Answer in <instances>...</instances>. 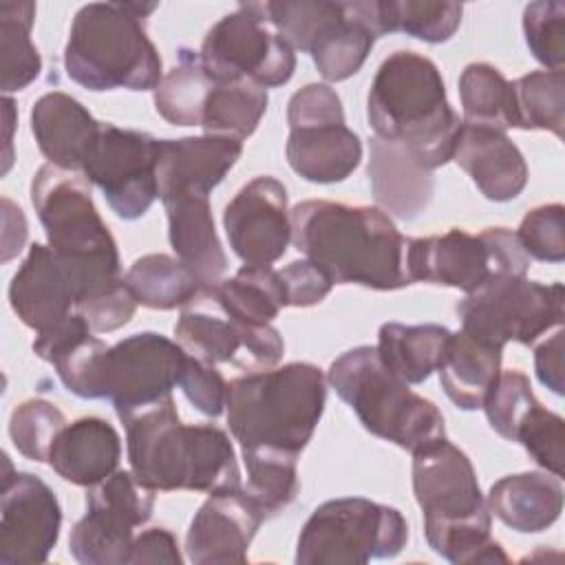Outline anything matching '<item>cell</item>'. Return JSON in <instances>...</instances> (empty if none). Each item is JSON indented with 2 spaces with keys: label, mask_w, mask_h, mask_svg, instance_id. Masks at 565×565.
Masks as SVG:
<instances>
[{
  "label": "cell",
  "mask_w": 565,
  "mask_h": 565,
  "mask_svg": "<svg viewBox=\"0 0 565 565\" xmlns=\"http://www.w3.org/2000/svg\"><path fill=\"white\" fill-rule=\"evenodd\" d=\"M452 331L441 324L384 322L377 333V355L382 364L406 384H422L439 371Z\"/></svg>",
  "instance_id": "30"
},
{
  "label": "cell",
  "mask_w": 565,
  "mask_h": 565,
  "mask_svg": "<svg viewBox=\"0 0 565 565\" xmlns=\"http://www.w3.org/2000/svg\"><path fill=\"white\" fill-rule=\"evenodd\" d=\"M369 181L382 212L402 221L417 218L435 192L433 172L406 146L380 137L369 143Z\"/></svg>",
  "instance_id": "25"
},
{
  "label": "cell",
  "mask_w": 565,
  "mask_h": 565,
  "mask_svg": "<svg viewBox=\"0 0 565 565\" xmlns=\"http://www.w3.org/2000/svg\"><path fill=\"white\" fill-rule=\"evenodd\" d=\"M452 159L494 203L516 199L527 183L525 157L503 130L463 124Z\"/></svg>",
  "instance_id": "24"
},
{
  "label": "cell",
  "mask_w": 565,
  "mask_h": 565,
  "mask_svg": "<svg viewBox=\"0 0 565 565\" xmlns=\"http://www.w3.org/2000/svg\"><path fill=\"white\" fill-rule=\"evenodd\" d=\"M212 86L214 79L203 68L199 51L179 49V62L154 88V108L168 124L201 126Z\"/></svg>",
  "instance_id": "35"
},
{
  "label": "cell",
  "mask_w": 565,
  "mask_h": 565,
  "mask_svg": "<svg viewBox=\"0 0 565 565\" xmlns=\"http://www.w3.org/2000/svg\"><path fill=\"white\" fill-rule=\"evenodd\" d=\"M157 4L90 2L71 24L64 46L68 79L88 90H150L161 82V57L146 33Z\"/></svg>",
  "instance_id": "7"
},
{
  "label": "cell",
  "mask_w": 565,
  "mask_h": 565,
  "mask_svg": "<svg viewBox=\"0 0 565 565\" xmlns=\"http://www.w3.org/2000/svg\"><path fill=\"white\" fill-rule=\"evenodd\" d=\"M523 33L530 53L550 71L565 64V4L558 0L530 2L523 11Z\"/></svg>",
  "instance_id": "43"
},
{
  "label": "cell",
  "mask_w": 565,
  "mask_h": 565,
  "mask_svg": "<svg viewBox=\"0 0 565 565\" xmlns=\"http://www.w3.org/2000/svg\"><path fill=\"white\" fill-rule=\"evenodd\" d=\"M31 203L49 247L77 289V305L124 282L117 243L102 221L93 203L90 183L82 172L44 163L33 174Z\"/></svg>",
  "instance_id": "6"
},
{
  "label": "cell",
  "mask_w": 565,
  "mask_h": 565,
  "mask_svg": "<svg viewBox=\"0 0 565 565\" xmlns=\"http://www.w3.org/2000/svg\"><path fill=\"white\" fill-rule=\"evenodd\" d=\"M366 117L375 137L406 146L430 172L452 159L463 126L437 64L413 51H395L380 64Z\"/></svg>",
  "instance_id": "4"
},
{
  "label": "cell",
  "mask_w": 565,
  "mask_h": 565,
  "mask_svg": "<svg viewBox=\"0 0 565 565\" xmlns=\"http://www.w3.org/2000/svg\"><path fill=\"white\" fill-rule=\"evenodd\" d=\"M512 441H519L541 468L558 479L563 477L565 422L561 415L547 411L539 399H534L516 422Z\"/></svg>",
  "instance_id": "41"
},
{
  "label": "cell",
  "mask_w": 565,
  "mask_h": 565,
  "mask_svg": "<svg viewBox=\"0 0 565 565\" xmlns=\"http://www.w3.org/2000/svg\"><path fill=\"white\" fill-rule=\"evenodd\" d=\"M289 218L296 249L333 282L377 291L411 285L404 267L408 241L380 207L309 199Z\"/></svg>",
  "instance_id": "1"
},
{
  "label": "cell",
  "mask_w": 565,
  "mask_h": 565,
  "mask_svg": "<svg viewBox=\"0 0 565 565\" xmlns=\"http://www.w3.org/2000/svg\"><path fill=\"white\" fill-rule=\"evenodd\" d=\"M519 243L525 254L543 263L565 260V207L561 203L530 210L519 225Z\"/></svg>",
  "instance_id": "45"
},
{
  "label": "cell",
  "mask_w": 565,
  "mask_h": 565,
  "mask_svg": "<svg viewBox=\"0 0 565 565\" xmlns=\"http://www.w3.org/2000/svg\"><path fill=\"white\" fill-rule=\"evenodd\" d=\"M247 468L245 494L263 510L265 516L282 512L300 492L298 457L278 450H243Z\"/></svg>",
  "instance_id": "40"
},
{
  "label": "cell",
  "mask_w": 565,
  "mask_h": 565,
  "mask_svg": "<svg viewBox=\"0 0 565 565\" xmlns=\"http://www.w3.org/2000/svg\"><path fill=\"white\" fill-rule=\"evenodd\" d=\"M413 492L435 554L455 565L508 563L490 536L492 514L472 461L446 437L413 452Z\"/></svg>",
  "instance_id": "3"
},
{
  "label": "cell",
  "mask_w": 565,
  "mask_h": 565,
  "mask_svg": "<svg viewBox=\"0 0 565 565\" xmlns=\"http://www.w3.org/2000/svg\"><path fill=\"white\" fill-rule=\"evenodd\" d=\"M174 335L192 358L207 364H234L245 371L271 369L285 351L278 329L234 318L207 287L181 307Z\"/></svg>",
  "instance_id": "16"
},
{
  "label": "cell",
  "mask_w": 565,
  "mask_h": 565,
  "mask_svg": "<svg viewBox=\"0 0 565 565\" xmlns=\"http://www.w3.org/2000/svg\"><path fill=\"white\" fill-rule=\"evenodd\" d=\"M190 404L207 417H218L225 411L227 382L214 364L201 362L188 353V362L179 382Z\"/></svg>",
  "instance_id": "46"
},
{
  "label": "cell",
  "mask_w": 565,
  "mask_h": 565,
  "mask_svg": "<svg viewBox=\"0 0 565 565\" xmlns=\"http://www.w3.org/2000/svg\"><path fill=\"white\" fill-rule=\"evenodd\" d=\"M207 289L227 313L247 324H269L287 307L280 274L271 265H243L234 278Z\"/></svg>",
  "instance_id": "33"
},
{
  "label": "cell",
  "mask_w": 565,
  "mask_h": 565,
  "mask_svg": "<svg viewBox=\"0 0 565 565\" xmlns=\"http://www.w3.org/2000/svg\"><path fill=\"white\" fill-rule=\"evenodd\" d=\"M503 349L483 344L463 331L450 335L439 382L448 399L461 411H477L501 373Z\"/></svg>",
  "instance_id": "31"
},
{
  "label": "cell",
  "mask_w": 565,
  "mask_h": 565,
  "mask_svg": "<svg viewBox=\"0 0 565 565\" xmlns=\"http://www.w3.org/2000/svg\"><path fill=\"white\" fill-rule=\"evenodd\" d=\"M157 143L148 132L104 124L93 141L82 174L95 183L108 207L124 221L143 216L159 196Z\"/></svg>",
  "instance_id": "17"
},
{
  "label": "cell",
  "mask_w": 565,
  "mask_h": 565,
  "mask_svg": "<svg viewBox=\"0 0 565 565\" xmlns=\"http://www.w3.org/2000/svg\"><path fill=\"white\" fill-rule=\"evenodd\" d=\"M565 289L525 276H494L457 302L461 331L503 349L508 342L534 344L543 333L563 324Z\"/></svg>",
  "instance_id": "12"
},
{
  "label": "cell",
  "mask_w": 565,
  "mask_h": 565,
  "mask_svg": "<svg viewBox=\"0 0 565 565\" xmlns=\"http://www.w3.org/2000/svg\"><path fill=\"white\" fill-rule=\"evenodd\" d=\"M285 289L287 307H311L324 300L333 287V280L311 260H294L278 271Z\"/></svg>",
  "instance_id": "48"
},
{
  "label": "cell",
  "mask_w": 565,
  "mask_h": 565,
  "mask_svg": "<svg viewBox=\"0 0 565 565\" xmlns=\"http://www.w3.org/2000/svg\"><path fill=\"white\" fill-rule=\"evenodd\" d=\"M135 309L137 300L124 280L115 289L79 302L75 311L88 322L93 333H108L128 324L135 316Z\"/></svg>",
  "instance_id": "47"
},
{
  "label": "cell",
  "mask_w": 565,
  "mask_h": 565,
  "mask_svg": "<svg viewBox=\"0 0 565 565\" xmlns=\"http://www.w3.org/2000/svg\"><path fill=\"white\" fill-rule=\"evenodd\" d=\"M265 11L294 51L311 55L327 82L355 75L380 35L377 0H280Z\"/></svg>",
  "instance_id": "9"
},
{
  "label": "cell",
  "mask_w": 565,
  "mask_h": 565,
  "mask_svg": "<svg viewBox=\"0 0 565 565\" xmlns=\"http://www.w3.org/2000/svg\"><path fill=\"white\" fill-rule=\"evenodd\" d=\"M534 369L539 382L554 395H563V329L558 327L547 340L534 349Z\"/></svg>",
  "instance_id": "50"
},
{
  "label": "cell",
  "mask_w": 565,
  "mask_h": 565,
  "mask_svg": "<svg viewBox=\"0 0 565 565\" xmlns=\"http://www.w3.org/2000/svg\"><path fill=\"white\" fill-rule=\"evenodd\" d=\"M154 490L132 470H115L86 492V514L73 525L68 552L82 565H126L135 527L148 523Z\"/></svg>",
  "instance_id": "15"
},
{
  "label": "cell",
  "mask_w": 565,
  "mask_h": 565,
  "mask_svg": "<svg viewBox=\"0 0 565 565\" xmlns=\"http://www.w3.org/2000/svg\"><path fill=\"white\" fill-rule=\"evenodd\" d=\"M185 362L188 353L179 342L157 331L132 333L106 351L102 399H108L119 417L157 404L179 386Z\"/></svg>",
  "instance_id": "18"
},
{
  "label": "cell",
  "mask_w": 565,
  "mask_h": 565,
  "mask_svg": "<svg viewBox=\"0 0 565 565\" xmlns=\"http://www.w3.org/2000/svg\"><path fill=\"white\" fill-rule=\"evenodd\" d=\"M201 64L214 82L282 86L296 71V53L278 33L265 2H243L203 38Z\"/></svg>",
  "instance_id": "13"
},
{
  "label": "cell",
  "mask_w": 565,
  "mask_h": 565,
  "mask_svg": "<svg viewBox=\"0 0 565 565\" xmlns=\"http://www.w3.org/2000/svg\"><path fill=\"white\" fill-rule=\"evenodd\" d=\"M327 402V380L316 364L289 362L249 371L227 384V424L241 450L300 455Z\"/></svg>",
  "instance_id": "5"
},
{
  "label": "cell",
  "mask_w": 565,
  "mask_h": 565,
  "mask_svg": "<svg viewBox=\"0 0 565 565\" xmlns=\"http://www.w3.org/2000/svg\"><path fill=\"white\" fill-rule=\"evenodd\" d=\"M463 124L494 130L514 128L512 82L488 62H472L459 75Z\"/></svg>",
  "instance_id": "36"
},
{
  "label": "cell",
  "mask_w": 565,
  "mask_h": 565,
  "mask_svg": "<svg viewBox=\"0 0 565 565\" xmlns=\"http://www.w3.org/2000/svg\"><path fill=\"white\" fill-rule=\"evenodd\" d=\"M267 110V88L241 79V82H214L201 128L205 135L230 137L245 141L258 128Z\"/></svg>",
  "instance_id": "34"
},
{
  "label": "cell",
  "mask_w": 565,
  "mask_h": 565,
  "mask_svg": "<svg viewBox=\"0 0 565 565\" xmlns=\"http://www.w3.org/2000/svg\"><path fill=\"white\" fill-rule=\"evenodd\" d=\"M2 477L0 497V563L38 565L60 539L62 508L55 492L31 472H13L11 463Z\"/></svg>",
  "instance_id": "19"
},
{
  "label": "cell",
  "mask_w": 565,
  "mask_h": 565,
  "mask_svg": "<svg viewBox=\"0 0 565 565\" xmlns=\"http://www.w3.org/2000/svg\"><path fill=\"white\" fill-rule=\"evenodd\" d=\"M532 384L525 373L510 369L501 371L494 384L490 386L486 399H483V411L488 417L490 428L501 435L503 439L512 441V433L525 408L534 402Z\"/></svg>",
  "instance_id": "44"
},
{
  "label": "cell",
  "mask_w": 565,
  "mask_h": 565,
  "mask_svg": "<svg viewBox=\"0 0 565 565\" xmlns=\"http://www.w3.org/2000/svg\"><path fill=\"white\" fill-rule=\"evenodd\" d=\"M66 426L64 413L46 399H26L13 408L9 435L20 455L31 461H49L51 448L60 430Z\"/></svg>",
  "instance_id": "42"
},
{
  "label": "cell",
  "mask_w": 565,
  "mask_h": 565,
  "mask_svg": "<svg viewBox=\"0 0 565 565\" xmlns=\"http://www.w3.org/2000/svg\"><path fill=\"white\" fill-rule=\"evenodd\" d=\"M223 227L230 247L245 265H274L291 241L285 185L274 177L245 183L225 205Z\"/></svg>",
  "instance_id": "20"
},
{
  "label": "cell",
  "mask_w": 565,
  "mask_h": 565,
  "mask_svg": "<svg viewBox=\"0 0 565 565\" xmlns=\"http://www.w3.org/2000/svg\"><path fill=\"white\" fill-rule=\"evenodd\" d=\"M287 161L311 183H340L360 166L362 141L344 124L338 93L329 84H307L287 104Z\"/></svg>",
  "instance_id": "14"
},
{
  "label": "cell",
  "mask_w": 565,
  "mask_h": 565,
  "mask_svg": "<svg viewBox=\"0 0 565 565\" xmlns=\"http://www.w3.org/2000/svg\"><path fill=\"white\" fill-rule=\"evenodd\" d=\"M97 121L75 97L53 90L42 95L31 108V130L40 152L51 166L82 172V163L97 139Z\"/></svg>",
  "instance_id": "26"
},
{
  "label": "cell",
  "mask_w": 565,
  "mask_h": 565,
  "mask_svg": "<svg viewBox=\"0 0 565 565\" xmlns=\"http://www.w3.org/2000/svg\"><path fill=\"white\" fill-rule=\"evenodd\" d=\"M124 280L137 305L159 311L183 307L205 289L179 258L168 254H146L137 258Z\"/></svg>",
  "instance_id": "32"
},
{
  "label": "cell",
  "mask_w": 565,
  "mask_h": 565,
  "mask_svg": "<svg viewBox=\"0 0 565 565\" xmlns=\"http://www.w3.org/2000/svg\"><path fill=\"white\" fill-rule=\"evenodd\" d=\"M35 18L33 2L0 4V57H2V90L13 93L26 88L40 77L42 57L31 42Z\"/></svg>",
  "instance_id": "38"
},
{
  "label": "cell",
  "mask_w": 565,
  "mask_h": 565,
  "mask_svg": "<svg viewBox=\"0 0 565 565\" xmlns=\"http://www.w3.org/2000/svg\"><path fill=\"white\" fill-rule=\"evenodd\" d=\"M267 516L245 490L210 494L196 510L185 552L194 565L245 563L249 545Z\"/></svg>",
  "instance_id": "21"
},
{
  "label": "cell",
  "mask_w": 565,
  "mask_h": 565,
  "mask_svg": "<svg viewBox=\"0 0 565 565\" xmlns=\"http://www.w3.org/2000/svg\"><path fill=\"white\" fill-rule=\"evenodd\" d=\"M181 561L183 558H181L174 534L166 527H152L132 539L126 565H141V563L181 565Z\"/></svg>",
  "instance_id": "49"
},
{
  "label": "cell",
  "mask_w": 565,
  "mask_h": 565,
  "mask_svg": "<svg viewBox=\"0 0 565 565\" xmlns=\"http://www.w3.org/2000/svg\"><path fill=\"white\" fill-rule=\"evenodd\" d=\"M408 541V523L399 510L342 497L320 503L300 530L298 565H364L397 556Z\"/></svg>",
  "instance_id": "10"
},
{
  "label": "cell",
  "mask_w": 565,
  "mask_h": 565,
  "mask_svg": "<svg viewBox=\"0 0 565 565\" xmlns=\"http://www.w3.org/2000/svg\"><path fill=\"white\" fill-rule=\"evenodd\" d=\"M243 152V141L230 137H181L157 143L159 199L207 194L225 179Z\"/></svg>",
  "instance_id": "23"
},
{
  "label": "cell",
  "mask_w": 565,
  "mask_h": 565,
  "mask_svg": "<svg viewBox=\"0 0 565 565\" xmlns=\"http://www.w3.org/2000/svg\"><path fill=\"white\" fill-rule=\"evenodd\" d=\"M461 13L459 2L377 0V29L380 35L406 33L428 44H441L459 29Z\"/></svg>",
  "instance_id": "37"
},
{
  "label": "cell",
  "mask_w": 565,
  "mask_h": 565,
  "mask_svg": "<svg viewBox=\"0 0 565 565\" xmlns=\"http://www.w3.org/2000/svg\"><path fill=\"white\" fill-rule=\"evenodd\" d=\"M514 128L550 130L563 139L565 73L532 71L512 82Z\"/></svg>",
  "instance_id": "39"
},
{
  "label": "cell",
  "mask_w": 565,
  "mask_h": 565,
  "mask_svg": "<svg viewBox=\"0 0 565 565\" xmlns=\"http://www.w3.org/2000/svg\"><path fill=\"white\" fill-rule=\"evenodd\" d=\"M327 380L360 424L384 441L415 452L446 437L439 408L391 373L375 347H355L335 358Z\"/></svg>",
  "instance_id": "8"
},
{
  "label": "cell",
  "mask_w": 565,
  "mask_h": 565,
  "mask_svg": "<svg viewBox=\"0 0 565 565\" xmlns=\"http://www.w3.org/2000/svg\"><path fill=\"white\" fill-rule=\"evenodd\" d=\"M126 426L132 475L154 492L241 490V468L227 433L212 424H183L172 395L119 417Z\"/></svg>",
  "instance_id": "2"
},
{
  "label": "cell",
  "mask_w": 565,
  "mask_h": 565,
  "mask_svg": "<svg viewBox=\"0 0 565 565\" xmlns=\"http://www.w3.org/2000/svg\"><path fill=\"white\" fill-rule=\"evenodd\" d=\"M488 510L508 527L536 534L554 525L563 512V486L552 472H516L492 483Z\"/></svg>",
  "instance_id": "29"
},
{
  "label": "cell",
  "mask_w": 565,
  "mask_h": 565,
  "mask_svg": "<svg viewBox=\"0 0 565 565\" xmlns=\"http://www.w3.org/2000/svg\"><path fill=\"white\" fill-rule=\"evenodd\" d=\"M168 214V238L177 258L196 276L203 287H214L227 267L218 241L210 196L177 194L161 201Z\"/></svg>",
  "instance_id": "27"
},
{
  "label": "cell",
  "mask_w": 565,
  "mask_h": 565,
  "mask_svg": "<svg viewBox=\"0 0 565 565\" xmlns=\"http://www.w3.org/2000/svg\"><path fill=\"white\" fill-rule=\"evenodd\" d=\"M15 316L38 335L77 313V289L49 245L33 243L9 285Z\"/></svg>",
  "instance_id": "22"
},
{
  "label": "cell",
  "mask_w": 565,
  "mask_h": 565,
  "mask_svg": "<svg viewBox=\"0 0 565 565\" xmlns=\"http://www.w3.org/2000/svg\"><path fill=\"white\" fill-rule=\"evenodd\" d=\"M121 459V439L102 417H79L66 424L53 441L49 466L75 486L90 488L110 477Z\"/></svg>",
  "instance_id": "28"
},
{
  "label": "cell",
  "mask_w": 565,
  "mask_h": 565,
  "mask_svg": "<svg viewBox=\"0 0 565 565\" xmlns=\"http://www.w3.org/2000/svg\"><path fill=\"white\" fill-rule=\"evenodd\" d=\"M404 267L411 282L457 287L470 294L494 276H525L530 256L516 232L505 227H488L481 234L452 227L441 236L411 238Z\"/></svg>",
  "instance_id": "11"
}]
</instances>
